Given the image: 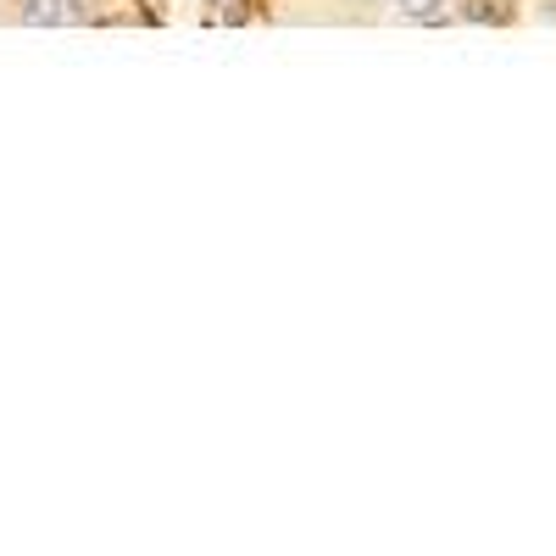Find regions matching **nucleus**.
<instances>
[{
    "mask_svg": "<svg viewBox=\"0 0 556 556\" xmlns=\"http://www.w3.org/2000/svg\"><path fill=\"white\" fill-rule=\"evenodd\" d=\"M28 28H73L84 23V0H23Z\"/></svg>",
    "mask_w": 556,
    "mask_h": 556,
    "instance_id": "f257e3e1",
    "label": "nucleus"
},
{
    "mask_svg": "<svg viewBox=\"0 0 556 556\" xmlns=\"http://www.w3.org/2000/svg\"><path fill=\"white\" fill-rule=\"evenodd\" d=\"M395 7H401L406 17H440V7H445V0H395Z\"/></svg>",
    "mask_w": 556,
    "mask_h": 556,
    "instance_id": "f03ea898",
    "label": "nucleus"
}]
</instances>
